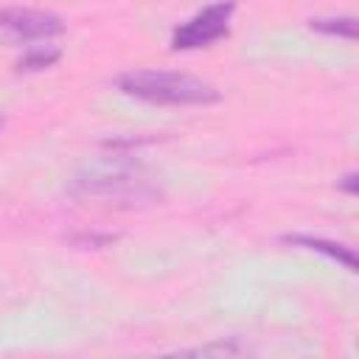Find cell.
<instances>
[{
  "mask_svg": "<svg viewBox=\"0 0 359 359\" xmlns=\"http://www.w3.org/2000/svg\"><path fill=\"white\" fill-rule=\"evenodd\" d=\"M118 90L132 98L168 107H205L219 101V90L210 81L177 70H129L118 76Z\"/></svg>",
  "mask_w": 359,
  "mask_h": 359,
  "instance_id": "obj_2",
  "label": "cell"
},
{
  "mask_svg": "<svg viewBox=\"0 0 359 359\" xmlns=\"http://www.w3.org/2000/svg\"><path fill=\"white\" fill-rule=\"evenodd\" d=\"M59 56H62V50L53 48V45H34V48H28L22 53V59L17 62V67L20 70H42V67H50Z\"/></svg>",
  "mask_w": 359,
  "mask_h": 359,
  "instance_id": "obj_7",
  "label": "cell"
},
{
  "mask_svg": "<svg viewBox=\"0 0 359 359\" xmlns=\"http://www.w3.org/2000/svg\"><path fill=\"white\" fill-rule=\"evenodd\" d=\"M0 28L14 34L22 42H36V39H50L65 31V22L39 8H6L0 11Z\"/></svg>",
  "mask_w": 359,
  "mask_h": 359,
  "instance_id": "obj_4",
  "label": "cell"
},
{
  "mask_svg": "<svg viewBox=\"0 0 359 359\" xmlns=\"http://www.w3.org/2000/svg\"><path fill=\"white\" fill-rule=\"evenodd\" d=\"M0 126H3V118H0Z\"/></svg>",
  "mask_w": 359,
  "mask_h": 359,
  "instance_id": "obj_10",
  "label": "cell"
},
{
  "mask_svg": "<svg viewBox=\"0 0 359 359\" xmlns=\"http://www.w3.org/2000/svg\"><path fill=\"white\" fill-rule=\"evenodd\" d=\"M309 25H311V31H320V34H328V36L356 39V20L353 17H317Z\"/></svg>",
  "mask_w": 359,
  "mask_h": 359,
  "instance_id": "obj_6",
  "label": "cell"
},
{
  "mask_svg": "<svg viewBox=\"0 0 359 359\" xmlns=\"http://www.w3.org/2000/svg\"><path fill=\"white\" fill-rule=\"evenodd\" d=\"M283 241L286 244H294V247H303V250H311V252H323L331 261L342 264L348 272H356V255H353V250L345 247V244H339V241H328V238L306 236V233H294V236L289 233V236H283Z\"/></svg>",
  "mask_w": 359,
  "mask_h": 359,
  "instance_id": "obj_5",
  "label": "cell"
},
{
  "mask_svg": "<svg viewBox=\"0 0 359 359\" xmlns=\"http://www.w3.org/2000/svg\"><path fill=\"white\" fill-rule=\"evenodd\" d=\"M188 353H238V345L236 342H230V345H224V342H219V345H208V348H196V351H188Z\"/></svg>",
  "mask_w": 359,
  "mask_h": 359,
  "instance_id": "obj_8",
  "label": "cell"
},
{
  "mask_svg": "<svg viewBox=\"0 0 359 359\" xmlns=\"http://www.w3.org/2000/svg\"><path fill=\"white\" fill-rule=\"evenodd\" d=\"M70 196L101 199L115 208H137V205L157 202L163 196V188H160V180L143 163H135L126 157H107L84 165L73 177Z\"/></svg>",
  "mask_w": 359,
  "mask_h": 359,
  "instance_id": "obj_1",
  "label": "cell"
},
{
  "mask_svg": "<svg viewBox=\"0 0 359 359\" xmlns=\"http://www.w3.org/2000/svg\"><path fill=\"white\" fill-rule=\"evenodd\" d=\"M233 11H236L233 0H216V3L205 6L191 20H185L182 25L174 28L171 48L174 50H194V48H205V45L227 36Z\"/></svg>",
  "mask_w": 359,
  "mask_h": 359,
  "instance_id": "obj_3",
  "label": "cell"
},
{
  "mask_svg": "<svg viewBox=\"0 0 359 359\" xmlns=\"http://www.w3.org/2000/svg\"><path fill=\"white\" fill-rule=\"evenodd\" d=\"M339 188L342 191H348V194H356V174L351 171V174H345L342 177V182H339Z\"/></svg>",
  "mask_w": 359,
  "mask_h": 359,
  "instance_id": "obj_9",
  "label": "cell"
}]
</instances>
